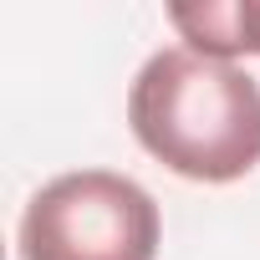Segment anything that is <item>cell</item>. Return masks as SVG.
<instances>
[{
  "mask_svg": "<svg viewBox=\"0 0 260 260\" xmlns=\"http://www.w3.org/2000/svg\"><path fill=\"white\" fill-rule=\"evenodd\" d=\"M138 143L194 184H230L260 164V82L189 46L153 51L127 92Z\"/></svg>",
  "mask_w": 260,
  "mask_h": 260,
  "instance_id": "1",
  "label": "cell"
},
{
  "mask_svg": "<svg viewBox=\"0 0 260 260\" xmlns=\"http://www.w3.org/2000/svg\"><path fill=\"white\" fill-rule=\"evenodd\" d=\"M158 204L112 169L51 179L21 214V260H153Z\"/></svg>",
  "mask_w": 260,
  "mask_h": 260,
  "instance_id": "2",
  "label": "cell"
},
{
  "mask_svg": "<svg viewBox=\"0 0 260 260\" xmlns=\"http://www.w3.org/2000/svg\"><path fill=\"white\" fill-rule=\"evenodd\" d=\"M174 31L189 41V51L230 61V56H260V0H224V6H169Z\"/></svg>",
  "mask_w": 260,
  "mask_h": 260,
  "instance_id": "3",
  "label": "cell"
}]
</instances>
